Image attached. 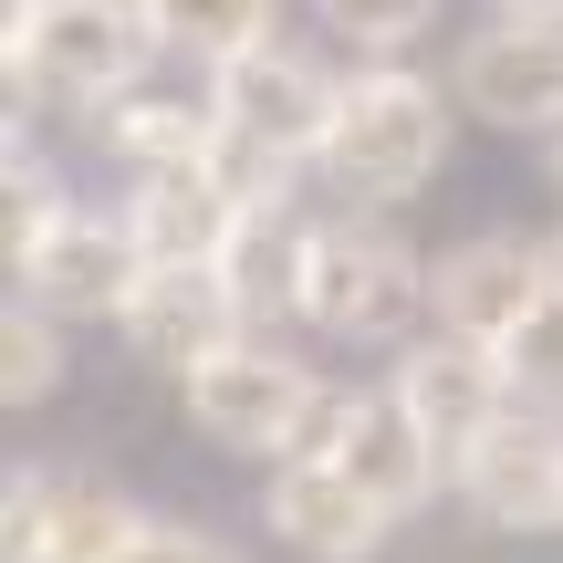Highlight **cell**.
Segmentation results:
<instances>
[{"mask_svg":"<svg viewBox=\"0 0 563 563\" xmlns=\"http://www.w3.org/2000/svg\"><path fill=\"white\" fill-rule=\"evenodd\" d=\"M188 397V428H199L209 449H230V460H334V439H344V397L355 386H323L313 365L292 355V344H272V334H241L230 355H209L199 376L178 386Z\"/></svg>","mask_w":563,"mask_h":563,"instance_id":"cell-1","label":"cell"},{"mask_svg":"<svg viewBox=\"0 0 563 563\" xmlns=\"http://www.w3.org/2000/svg\"><path fill=\"white\" fill-rule=\"evenodd\" d=\"M0 63H11V104H74V115H115L157 63L136 0H0Z\"/></svg>","mask_w":563,"mask_h":563,"instance_id":"cell-2","label":"cell"},{"mask_svg":"<svg viewBox=\"0 0 563 563\" xmlns=\"http://www.w3.org/2000/svg\"><path fill=\"white\" fill-rule=\"evenodd\" d=\"M449 115H460V95H439L428 74L365 63V74H344V104H334V136H323L313 178L344 209H397L449 167Z\"/></svg>","mask_w":563,"mask_h":563,"instance_id":"cell-3","label":"cell"},{"mask_svg":"<svg viewBox=\"0 0 563 563\" xmlns=\"http://www.w3.org/2000/svg\"><path fill=\"white\" fill-rule=\"evenodd\" d=\"M302 323L323 344H418L428 323V262L386 209H334L302 251Z\"/></svg>","mask_w":563,"mask_h":563,"instance_id":"cell-4","label":"cell"},{"mask_svg":"<svg viewBox=\"0 0 563 563\" xmlns=\"http://www.w3.org/2000/svg\"><path fill=\"white\" fill-rule=\"evenodd\" d=\"M136 532L146 511L104 470H74V460H32L0 490V563H115Z\"/></svg>","mask_w":563,"mask_h":563,"instance_id":"cell-5","label":"cell"},{"mask_svg":"<svg viewBox=\"0 0 563 563\" xmlns=\"http://www.w3.org/2000/svg\"><path fill=\"white\" fill-rule=\"evenodd\" d=\"M449 95L490 136H563V21H481L449 53Z\"/></svg>","mask_w":563,"mask_h":563,"instance_id":"cell-6","label":"cell"},{"mask_svg":"<svg viewBox=\"0 0 563 563\" xmlns=\"http://www.w3.org/2000/svg\"><path fill=\"white\" fill-rule=\"evenodd\" d=\"M386 386H397V407L418 418V439L439 449V470H449V481H460V470H470V449H481L490 428L511 418V376H501V355H490V344L439 334V323H428L418 344H397Z\"/></svg>","mask_w":563,"mask_h":563,"instance_id":"cell-7","label":"cell"},{"mask_svg":"<svg viewBox=\"0 0 563 563\" xmlns=\"http://www.w3.org/2000/svg\"><path fill=\"white\" fill-rule=\"evenodd\" d=\"M209 104H220V125L230 136H251V146H282V157H302L313 167L323 157V136H334V104H344V74H323L302 42H251L241 63H220L209 74Z\"/></svg>","mask_w":563,"mask_h":563,"instance_id":"cell-8","label":"cell"},{"mask_svg":"<svg viewBox=\"0 0 563 563\" xmlns=\"http://www.w3.org/2000/svg\"><path fill=\"white\" fill-rule=\"evenodd\" d=\"M543 292H553V241H532V230H470L428 262V323L460 344H490V355Z\"/></svg>","mask_w":563,"mask_h":563,"instance_id":"cell-9","label":"cell"},{"mask_svg":"<svg viewBox=\"0 0 563 563\" xmlns=\"http://www.w3.org/2000/svg\"><path fill=\"white\" fill-rule=\"evenodd\" d=\"M251 334L241 292H230V272H136V292H125L115 313V344L136 365H157V376H199L209 355H230V344Z\"/></svg>","mask_w":563,"mask_h":563,"instance_id":"cell-10","label":"cell"},{"mask_svg":"<svg viewBox=\"0 0 563 563\" xmlns=\"http://www.w3.org/2000/svg\"><path fill=\"white\" fill-rule=\"evenodd\" d=\"M115 220H125V241H136L146 272H220L251 209L230 199L220 167L199 157V167H146V178H125Z\"/></svg>","mask_w":563,"mask_h":563,"instance_id":"cell-11","label":"cell"},{"mask_svg":"<svg viewBox=\"0 0 563 563\" xmlns=\"http://www.w3.org/2000/svg\"><path fill=\"white\" fill-rule=\"evenodd\" d=\"M449 490L470 501L481 532H563V418L511 407V418L470 449V470Z\"/></svg>","mask_w":563,"mask_h":563,"instance_id":"cell-12","label":"cell"},{"mask_svg":"<svg viewBox=\"0 0 563 563\" xmlns=\"http://www.w3.org/2000/svg\"><path fill=\"white\" fill-rule=\"evenodd\" d=\"M262 522H272V543H292L302 563H376V543L397 532V511L365 501L334 460H282L262 481Z\"/></svg>","mask_w":563,"mask_h":563,"instance_id":"cell-13","label":"cell"},{"mask_svg":"<svg viewBox=\"0 0 563 563\" xmlns=\"http://www.w3.org/2000/svg\"><path fill=\"white\" fill-rule=\"evenodd\" d=\"M136 272L146 262H136V241H125V220L74 209V220H63L11 282H21V302H42V313H63V323H115L125 292H136Z\"/></svg>","mask_w":563,"mask_h":563,"instance_id":"cell-14","label":"cell"},{"mask_svg":"<svg viewBox=\"0 0 563 563\" xmlns=\"http://www.w3.org/2000/svg\"><path fill=\"white\" fill-rule=\"evenodd\" d=\"M334 470L365 490V501H386L397 522H407V511H428V490L449 481V470H439V449L418 439V418L397 407V386H355V397H344Z\"/></svg>","mask_w":563,"mask_h":563,"instance_id":"cell-15","label":"cell"},{"mask_svg":"<svg viewBox=\"0 0 563 563\" xmlns=\"http://www.w3.org/2000/svg\"><path fill=\"white\" fill-rule=\"evenodd\" d=\"M302 251H313V220L302 209H251L241 241H230V292H241L251 334H272V323H302Z\"/></svg>","mask_w":563,"mask_h":563,"instance_id":"cell-16","label":"cell"},{"mask_svg":"<svg viewBox=\"0 0 563 563\" xmlns=\"http://www.w3.org/2000/svg\"><path fill=\"white\" fill-rule=\"evenodd\" d=\"M104 136H115L125 178H146V167H199L209 146H220V104H209V84H199V95H157V84H136V95L104 115Z\"/></svg>","mask_w":563,"mask_h":563,"instance_id":"cell-17","label":"cell"},{"mask_svg":"<svg viewBox=\"0 0 563 563\" xmlns=\"http://www.w3.org/2000/svg\"><path fill=\"white\" fill-rule=\"evenodd\" d=\"M146 32H157V53L199 63V74H220V63H241L251 42L282 32V0H136Z\"/></svg>","mask_w":563,"mask_h":563,"instance_id":"cell-18","label":"cell"},{"mask_svg":"<svg viewBox=\"0 0 563 563\" xmlns=\"http://www.w3.org/2000/svg\"><path fill=\"white\" fill-rule=\"evenodd\" d=\"M0 199H11V220H0V251H11V272L32 262V251L53 241V230L74 220V209H84L74 188H63L53 167L32 157V136H11V157H0Z\"/></svg>","mask_w":563,"mask_h":563,"instance_id":"cell-19","label":"cell"},{"mask_svg":"<svg viewBox=\"0 0 563 563\" xmlns=\"http://www.w3.org/2000/svg\"><path fill=\"white\" fill-rule=\"evenodd\" d=\"M501 376H511V407H532V418H563V282L532 302L522 323H511Z\"/></svg>","mask_w":563,"mask_h":563,"instance_id":"cell-20","label":"cell"},{"mask_svg":"<svg viewBox=\"0 0 563 563\" xmlns=\"http://www.w3.org/2000/svg\"><path fill=\"white\" fill-rule=\"evenodd\" d=\"M439 11L449 0H313V21L344 42V53H365V63H397L407 42H428Z\"/></svg>","mask_w":563,"mask_h":563,"instance_id":"cell-21","label":"cell"},{"mask_svg":"<svg viewBox=\"0 0 563 563\" xmlns=\"http://www.w3.org/2000/svg\"><path fill=\"white\" fill-rule=\"evenodd\" d=\"M53 386H63V313L11 302V313H0V397H11V407H42Z\"/></svg>","mask_w":563,"mask_h":563,"instance_id":"cell-22","label":"cell"},{"mask_svg":"<svg viewBox=\"0 0 563 563\" xmlns=\"http://www.w3.org/2000/svg\"><path fill=\"white\" fill-rule=\"evenodd\" d=\"M115 563H241V553H230V532L188 522V511H146V532H136Z\"/></svg>","mask_w":563,"mask_h":563,"instance_id":"cell-23","label":"cell"},{"mask_svg":"<svg viewBox=\"0 0 563 563\" xmlns=\"http://www.w3.org/2000/svg\"><path fill=\"white\" fill-rule=\"evenodd\" d=\"M490 21H563V0H481Z\"/></svg>","mask_w":563,"mask_h":563,"instance_id":"cell-24","label":"cell"},{"mask_svg":"<svg viewBox=\"0 0 563 563\" xmlns=\"http://www.w3.org/2000/svg\"><path fill=\"white\" fill-rule=\"evenodd\" d=\"M553 188H563V136H553Z\"/></svg>","mask_w":563,"mask_h":563,"instance_id":"cell-25","label":"cell"},{"mask_svg":"<svg viewBox=\"0 0 563 563\" xmlns=\"http://www.w3.org/2000/svg\"><path fill=\"white\" fill-rule=\"evenodd\" d=\"M553 282H563V230H553Z\"/></svg>","mask_w":563,"mask_h":563,"instance_id":"cell-26","label":"cell"}]
</instances>
